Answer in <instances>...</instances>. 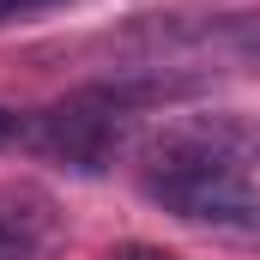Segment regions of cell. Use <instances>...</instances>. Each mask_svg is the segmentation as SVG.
Returning <instances> with one entry per match:
<instances>
[{"mask_svg":"<svg viewBox=\"0 0 260 260\" xmlns=\"http://www.w3.org/2000/svg\"><path fill=\"white\" fill-rule=\"evenodd\" d=\"M254 176L260 170V121L248 115H176L145 145V176Z\"/></svg>","mask_w":260,"mask_h":260,"instance_id":"6da1fadb","label":"cell"},{"mask_svg":"<svg viewBox=\"0 0 260 260\" xmlns=\"http://www.w3.org/2000/svg\"><path fill=\"white\" fill-rule=\"evenodd\" d=\"M24 139H30L37 151H49L55 164H73V170L97 176V170H109V164L127 151V139H133V109L109 103V97L91 85V91L55 103V109H43V115L24 127Z\"/></svg>","mask_w":260,"mask_h":260,"instance_id":"7a4b0ae2","label":"cell"},{"mask_svg":"<svg viewBox=\"0 0 260 260\" xmlns=\"http://www.w3.org/2000/svg\"><path fill=\"white\" fill-rule=\"evenodd\" d=\"M145 194L170 218L194 224L206 236L260 248V188H254V176H224V170H212V176H145Z\"/></svg>","mask_w":260,"mask_h":260,"instance_id":"3957f363","label":"cell"},{"mask_svg":"<svg viewBox=\"0 0 260 260\" xmlns=\"http://www.w3.org/2000/svg\"><path fill=\"white\" fill-rule=\"evenodd\" d=\"M206 55H218V61L242 67V73H254L260 79V6L254 12H218V18H206L188 30Z\"/></svg>","mask_w":260,"mask_h":260,"instance_id":"277c9868","label":"cell"},{"mask_svg":"<svg viewBox=\"0 0 260 260\" xmlns=\"http://www.w3.org/2000/svg\"><path fill=\"white\" fill-rule=\"evenodd\" d=\"M49 230V200L30 188H0V260L30 254Z\"/></svg>","mask_w":260,"mask_h":260,"instance_id":"5b68a950","label":"cell"},{"mask_svg":"<svg viewBox=\"0 0 260 260\" xmlns=\"http://www.w3.org/2000/svg\"><path fill=\"white\" fill-rule=\"evenodd\" d=\"M103 260H182V254H170V248H151V242H121V248H109Z\"/></svg>","mask_w":260,"mask_h":260,"instance_id":"8992f818","label":"cell"},{"mask_svg":"<svg viewBox=\"0 0 260 260\" xmlns=\"http://www.w3.org/2000/svg\"><path fill=\"white\" fill-rule=\"evenodd\" d=\"M24 127H30L24 115H12V109H0V151H6V145H18V139H24Z\"/></svg>","mask_w":260,"mask_h":260,"instance_id":"52a82bcc","label":"cell"},{"mask_svg":"<svg viewBox=\"0 0 260 260\" xmlns=\"http://www.w3.org/2000/svg\"><path fill=\"white\" fill-rule=\"evenodd\" d=\"M43 6H61V0H0V24L18 18V12H43Z\"/></svg>","mask_w":260,"mask_h":260,"instance_id":"ba28073f","label":"cell"}]
</instances>
